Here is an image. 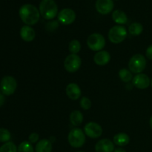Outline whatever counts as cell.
Masks as SVG:
<instances>
[{
	"label": "cell",
	"instance_id": "1",
	"mask_svg": "<svg viewBox=\"0 0 152 152\" xmlns=\"http://www.w3.org/2000/svg\"><path fill=\"white\" fill-rule=\"evenodd\" d=\"M19 13L22 22L29 26L35 25L39 20V10L33 4H23L19 9Z\"/></svg>",
	"mask_w": 152,
	"mask_h": 152
},
{
	"label": "cell",
	"instance_id": "2",
	"mask_svg": "<svg viewBox=\"0 0 152 152\" xmlns=\"http://www.w3.org/2000/svg\"><path fill=\"white\" fill-rule=\"evenodd\" d=\"M39 10L41 16L47 20L53 19L58 14V7L54 0H42Z\"/></svg>",
	"mask_w": 152,
	"mask_h": 152
},
{
	"label": "cell",
	"instance_id": "3",
	"mask_svg": "<svg viewBox=\"0 0 152 152\" xmlns=\"http://www.w3.org/2000/svg\"><path fill=\"white\" fill-rule=\"evenodd\" d=\"M146 67V59L142 54H135L129 62V68L131 72L134 74H141Z\"/></svg>",
	"mask_w": 152,
	"mask_h": 152
},
{
	"label": "cell",
	"instance_id": "4",
	"mask_svg": "<svg viewBox=\"0 0 152 152\" xmlns=\"http://www.w3.org/2000/svg\"><path fill=\"white\" fill-rule=\"evenodd\" d=\"M68 140L70 145L74 148H80L85 144L86 136L82 129L75 128L68 134Z\"/></svg>",
	"mask_w": 152,
	"mask_h": 152
},
{
	"label": "cell",
	"instance_id": "5",
	"mask_svg": "<svg viewBox=\"0 0 152 152\" xmlns=\"http://www.w3.org/2000/svg\"><path fill=\"white\" fill-rule=\"evenodd\" d=\"M108 39L114 44H119L124 41L127 37V31L126 28L121 25L112 27L108 32Z\"/></svg>",
	"mask_w": 152,
	"mask_h": 152
},
{
	"label": "cell",
	"instance_id": "6",
	"mask_svg": "<svg viewBox=\"0 0 152 152\" xmlns=\"http://www.w3.org/2000/svg\"><path fill=\"white\" fill-rule=\"evenodd\" d=\"M87 45L91 50L100 51L105 46V39L102 34L94 33L88 37L87 39Z\"/></svg>",
	"mask_w": 152,
	"mask_h": 152
},
{
	"label": "cell",
	"instance_id": "7",
	"mask_svg": "<svg viewBox=\"0 0 152 152\" xmlns=\"http://www.w3.org/2000/svg\"><path fill=\"white\" fill-rule=\"evenodd\" d=\"M17 88L16 80L11 76H5L3 77L0 83V91L6 96L12 95Z\"/></svg>",
	"mask_w": 152,
	"mask_h": 152
},
{
	"label": "cell",
	"instance_id": "8",
	"mask_svg": "<svg viewBox=\"0 0 152 152\" xmlns=\"http://www.w3.org/2000/svg\"><path fill=\"white\" fill-rule=\"evenodd\" d=\"M81 64L82 60L80 56L77 54L71 53L65 58L64 67L68 72L74 73L80 69Z\"/></svg>",
	"mask_w": 152,
	"mask_h": 152
},
{
	"label": "cell",
	"instance_id": "9",
	"mask_svg": "<svg viewBox=\"0 0 152 152\" xmlns=\"http://www.w3.org/2000/svg\"><path fill=\"white\" fill-rule=\"evenodd\" d=\"M75 12L71 8H64L58 13V20L62 25H71L75 21Z\"/></svg>",
	"mask_w": 152,
	"mask_h": 152
},
{
	"label": "cell",
	"instance_id": "10",
	"mask_svg": "<svg viewBox=\"0 0 152 152\" xmlns=\"http://www.w3.org/2000/svg\"><path fill=\"white\" fill-rule=\"evenodd\" d=\"M86 134L92 139L99 137L102 134V129L98 123L91 122L87 123L84 127Z\"/></svg>",
	"mask_w": 152,
	"mask_h": 152
},
{
	"label": "cell",
	"instance_id": "11",
	"mask_svg": "<svg viewBox=\"0 0 152 152\" xmlns=\"http://www.w3.org/2000/svg\"><path fill=\"white\" fill-rule=\"evenodd\" d=\"M95 7L98 13L106 15L112 11L114 8V2L112 0H96Z\"/></svg>",
	"mask_w": 152,
	"mask_h": 152
},
{
	"label": "cell",
	"instance_id": "12",
	"mask_svg": "<svg viewBox=\"0 0 152 152\" xmlns=\"http://www.w3.org/2000/svg\"><path fill=\"white\" fill-rule=\"evenodd\" d=\"M132 83L137 88L145 89L150 86L151 81H150L149 77L146 74H138L133 78Z\"/></svg>",
	"mask_w": 152,
	"mask_h": 152
},
{
	"label": "cell",
	"instance_id": "13",
	"mask_svg": "<svg viewBox=\"0 0 152 152\" xmlns=\"http://www.w3.org/2000/svg\"><path fill=\"white\" fill-rule=\"evenodd\" d=\"M95 150L96 152H113L114 151V145L110 140L102 139L96 142Z\"/></svg>",
	"mask_w": 152,
	"mask_h": 152
},
{
	"label": "cell",
	"instance_id": "14",
	"mask_svg": "<svg viewBox=\"0 0 152 152\" xmlns=\"http://www.w3.org/2000/svg\"><path fill=\"white\" fill-rule=\"evenodd\" d=\"M65 91H66V94L68 96V98L72 99V100L78 99L82 94V91L80 86L76 83L68 84L67 86L66 89H65Z\"/></svg>",
	"mask_w": 152,
	"mask_h": 152
},
{
	"label": "cell",
	"instance_id": "15",
	"mask_svg": "<svg viewBox=\"0 0 152 152\" xmlns=\"http://www.w3.org/2000/svg\"><path fill=\"white\" fill-rule=\"evenodd\" d=\"M111 59V55L106 50H100L95 53L94 56V61L99 66H103L108 64Z\"/></svg>",
	"mask_w": 152,
	"mask_h": 152
},
{
	"label": "cell",
	"instance_id": "16",
	"mask_svg": "<svg viewBox=\"0 0 152 152\" xmlns=\"http://www.w3.org/2000/svg\"><path fill=\"white\" fill-rule=\"evenodd\" d=\"M20 36L24 41L30 42L35 39L36 33L34 28L30 27L29 25H25L21 28Z\"/></svg>",
	"mask_w": 152,
	"mask_h": 152
},
{
	"label": "cell",
	"instance_id": "17",
	"mask_svg": "<svg viewBox=\"0 0 152 152\" xmlns=\"http://www.w3.org/2000/svg\"><path fill=\"white\" fill-rule=\"evenodd\" d=\"M52 148V142L49 140L43 139L41 140L39 142H37L35 148L36 152H51Z\"/></svg>",
	"mask_w": 152,
	"mask_h": 152
},
{
	"label": "cell",
	"instance_id": "18",
	"mask_svg": "<svg viewBox=\"0 0 152 152\" xmlns=\"http://www.w3.org/2000/svg\"><path fill=\"white\" fill-rule=\"evenodd\" d=\"M114 142L119 146H126L130 142V137L126 133H118L114 137Z\"/></svg>",
	"mask_w": 152,
	"mask_h": 152
},
{
	"label": "cell",
	"instance_id": "19",
	"mask_svg": "<svg viewBox=\"0 0 152 152\" xmlns=\"http://www.w3.org/2000/svg\"><path fill=\"white\" fill-rule=\"evenodd\" d=\"M112 19L114 22L120 25H123L128 22V17L126 13L122 10H116L112 13Z\"/></svg>",
	"mask_w": 152,
	"mask_h": 152
},
{
	"label": "cell",
	"instance_id": "20",
	"mask_svg": "<svg viewBox=\"0 0 152 152\" xmlns=\"http://www.w3.org/2000/svg\"><path fill=\"white\" fill-rule=\"evenodd\" d=\"M70 121L74 126H79L83 121V115L80 111H74L70 114Z\"/></svg>",
	"mask_w": 152,
	"mask_h": 152
},
{
	"label": "cell",
	"instance_id": "21",
	"mask_svg": "<svg viewBox=\"0 0 152 152\" xmlns=\"http://www.w3.org/2000/svg\"><path fill=\"white\" fill-rule=\"evenodd\" d=\"M143 31V27L140 23L134 22L130 25L129 28V31L132 35L133 36H139Z\"/></svg>",
	"mask_w": 152,
	"mask_h": 152
},
{
	"label": "cell",
	"instance_id": "22",
	"mask_svg": "<svg viewBox=\"0 0 152 152\" xmlns=\"http://www.w3.org/2000/svg\"><path fill=\"white\" fill-rule=\"evenodd\" d=\"M119 77H120V80L124 83H129L132 80V72L130 70H128L126 68H122L120 71H119Z\"/></svg>",
	"mask_w": 152,
	"mask_h": 152
},
{
	"label": "cell",
	"instance_id": "23",
	"mask_svg": "<svg viewBox=\"0 0 152 152\" xmlns=\"http://www.w3.org/2000/svg\"><path fill=\"white\" fill-rule=\"evenodd\" d=\"M81 49V44L80 42L77 39H74L68 45V50L73 54H77L80 51Z\"/></svg>",
	"mask_w": 152,
	"mask_h": 152
},
{
	"label": "cell",
	"instance_id": "24",
	"mask_svg": "<svg viewBox=\"0 0 152 152\" xmlns=\"http://www.w3.org/2000/svg\"><path fill=\"white\" fill-rule=\"evenodd\" d=\"M18 152H34V148L31 143L28 141L21 142L17 149Z\"/></svg>",
	"mask_w": 152,
	"mask_h": 152
},
{
	"label": "cell",
	"instance_id": "25",
	"mask_svg": "<svg viewBox=\"0 0 152 152\" xmlns=\"http://www.w3.org/2000/svg\"><path fill=\"white\" fill-rule=\"evenodd\" d=\"M18 148L12 142H7L0 147V152H18Z\"/></svg>",
	"mask_w": 152,
	"mask_h": 152
},
{
	"label": "cell",
	"instance_id": "26",
	"mask_svg": "<svg viewBox=\"0 0 152 152\" xmlns=\"http://www.w3.org/2000/svg\"><path fill=\"white\" fill-rule=\"evenodd\" d=\"M11 138L10 132L6 129H0V142H7Z\"/></svg>",
	"mask_w": 152,
	"mask_h": 152
},
{
	"label": "cell",
	"instance_id": "27",
	"mask_svg": "<svg viewBox=\"0 0 152 152\" xmlns=\"http://www.w3.org/2000/svg\"><path fill=\"white\" fill-rule=\"evenodd\" d=\"M80 106H81L83 109L88 110L91 107V100L88 97L83 96L81 99V100H80Z\"/></svg>",
	"mask_w": 152,
	"mask_h": 152
},
{
	"label": "cell",
	"instance_id": "28",
	"mask_svg": "<svg viewBox=\"0 0 152 152\" xmlns=\"http://www.w3.org/2000/svg\"><path fill=\"white\" fill-rule=\"evenodd\" d=\"M59 27V24H58L57 21H53V22H50L46 25V30L48 31H54L56 28Z\"/></svg>",
	"mask_w": 152,
	"mask_h": 152
},
{
	"label": "cell",
	"instance_id": "29",
	"mask_svg": "<svg viewBox=\"0 0 152 152\" xmlns=\"http://www.w3.org/2000/svg\"><path fill=\"white\" fill-rule=\"evenodd\" d=\"M39 138V136L37 133H32L28 137V140L31 143H35V142H38Z\"/></svg>",
	"mask_w": 152,
	"mask_h": 152
},
{
	"label": "cell",
	"instance_id": "30",
	"mask_svg": "<svg viewBox=\"0 0 152 152\" xmlns=\"http://www.w3.org/2000/svg\"><path fill=\"white\" fill-rule=\"evenodd\" d=\"M145 54H146V56L148 59L152 60V45L148 46V48L146 49V53H145Z\"/></svg>",
	"mask_w": 152,
	"mask_h": 152
},
{
	"label": "cell",
	"instance_id": "31",
	"mask_svg": "<svg viewBox=\"0 0 152 152\" xmlns=\"http://www.w3.org/2000/svg\"><path fill=\"white\" fill-rule=\"evenodd\" d=\"M4 101H5V98H4V94H3L2 92L0 91V107H1L4 105Z\"/></svg>",
	"mask_w": 152,
	"mask_h": 152
},
{
	"label": "cell",
	"instance_id": "32",
	"mask_svg": "<svg viewBox=\"0 0 152 152\" xmlns=\"http://www.w3.org/2000/svg\"><path fill=\"white\" fill-rule=\"evenodd\" d=\"M114 152H126V150L123 148H117L116 149H114Z\"/></svg>",
	"mask_w": 152,
	"mask_h": 152
},
{
	"label": "cell",
	"instance_id": "33",
	"mask_svg": "<svg viewBox=\"0 0 152 152\" xmlns=\"http://www.w3.org/2000/svg\"><path fill=\"white\" fill-rule=\"evenodd\" d=\"M149 125H150V127H151V129H152V116L151 117V118H150V120H149Z\"/></svg>",
	"mask_w": 152,
	"mask_h": 152
},
{
	"label": "cell",
	"instance_id": "34",
	"mask_svg": "<svg viewBox=\"0 0 152 152\" xmlns=\"http://www.w3.org/2000/svg\"><path fill=\"white\" fill-rule=\"evenodd\" d=\"M151 87H152V80H151Z\"/></svg>",
	"mask_w": 152,
	"mask_h": 152
},
{
	"label": "cell",
	"instance_id": "35",
	"mask_svg": "<svg viewBox=\"0 0 152 152\" xmlns=\"http://www.w3.org/2000/svg\"><path fill=\"white\" fill-rule=\"evenodd\" d=\"M77 152H83V151H77Z\"/></svg>",
	"mask_w": 152,
	"mask_h": 152
}]
</instances>
